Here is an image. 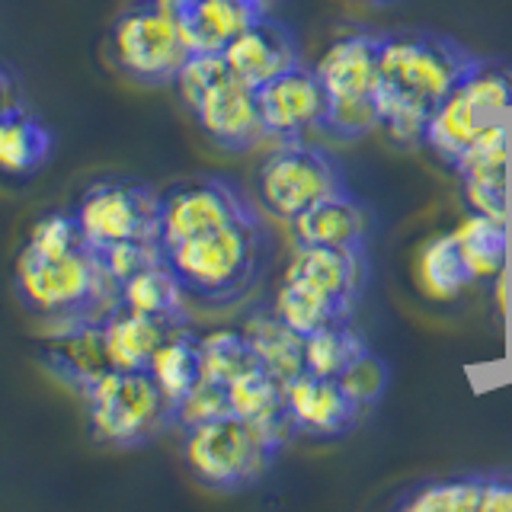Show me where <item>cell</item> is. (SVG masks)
Returning <instances> with one entry per match:
<instances>
[{"label": "cell", "instance_id": "6da1fadb", "mask_svg": "<svg viewBox=\"0 0 512 512\" xmlns=\"http://www.w3.org/2000/svg\"><path fill=\"white\" fill-rule=\"evenodd\" d=\"M477 55L458 39L423 26L381 32L378 87L381 132L394 148H423L429 112L458 84Z\"/></svg>", "mask_w": 512, "mask_h": 512}, {"label": "cell", "instance_id": "7a4b0ae2", "mask_svg": "<svg viewBox=\"0 0 512 512\" xmlns=\"http://www.w3.org/2000/svg\"><path fill=\"white\" fill-rule=\"evenodd\" d=\"M269 237L260 215L224 224L173 247H160V260L183 285L186 298L205 304H234L260 279Z\"/></svg>", "mask_w": 512, "mask_h": 512}, {"label": "cell", "instance_id": "3957f363", "mask_svg": "<svg viewBox=\"0 0 512 512\" xmlns=\"http://www.w3.org/2000/svg\"><path fill=\"white\" fill-rule=\"evenodd\" d=\"M13 292L45 324L103 317L119 304V285L106 276L90 244L52 256L20 250L13 266Z\"/></svg>", "mask_w": 512, "mask_h": 512}, {"label": "cell", "instance_id": "277c9868", "mask_svg": "<svg viewBox=\"0 0 512 512\" xmlns=\"http://www.w3.org/2000/svg\"><path fill=\"white\" fill-rule=\"evenodd\" d=\"M80 400L87 436L103 448H141L173 429V404L148 368H109Z\"/></svg>", "mask_w": 512, "mask_h": 512}, {"label": "cell", "instance_id": "5b68a950", "mask_svg": "<svg viewBox=\"0 0 512 512\" xmlns=\"http://www.w3.org/2000/svg\"><path fill=\"white\" fill-rule=\"evenodd\" d=\"M512 116V68L496 58H474L458 84L429 112L423 148L445 167H455L468 144L487 125Z\"/></svg>", "mask_w": 512, "mask_h": 512}, {"label": "cell", "instance_id": "8992f818", "mask_svg": "<svg viewBox=\"0 0 512 512\" xmlns=\"http://www.w3.org/2000/svg\"><path fill=\"white\" fill-rule=\"evenodd\" d=\"M276 455L279 448L237 413L180 429V458L189 477L205 490H247L272 468Z\"/></svg>", "mask_w": 512, "mask_h": 512}, {"label": "cell", "instance_id": "52a82bcc", "mask_svg": "<svg viewBox=\"0 0 512 512\" xmlns=\"http://www.w3.org/2000/svg\"><path fill=\"white\" fill-rule=\"evenodd\" d=\"M106 58L141 87H173L189 58V45L160 0H132L106 29Z\"/></svg>", "mask_w": 512, "mask_h": 512}, {"label": "cell", "instance_id": "ba28073f", "mask_svg": "<svg viewBox=\"0 0 512 512\" xmlns=\"http://www.w3.org/2000/svg\"><path fill=\"white\" fill-rule=\"evenodd\" d=\"M346 189L340 164L327 151L304 141H282L256 170V196H260L263 212L285 224L320 199Z\"/></svg>", "mask_w": 512, "mask_h": 512}, {"label": "cell", "instance_id": "9c48e42d", "mask_svg": "<svg viewBox=\"0 0 512 512\" xmlns=\"http://www.w3.org/2000/svg\"><path fill=\"white\" fill-rule=\"evenodd\" d=\"M71 212L93 250L125 240H157L160 192L132 176H100L84 186Z\"/></svg>", "mask_w": 512, "mask_h": 512}, {"label": "cell", "instance_id": "30bf717a", "mask_svg": "<svg viewBox=\"0 0 512 512\" xmlns=\"http://www.w3.org/2000/svg\"><path fill=\"white\" fill-rule=\"evenodd\" d=\"M253 212L256 208L244 199V192L221 176H196V180L173 183L160 192L157 244H183L199 234L218 231L224 224L250 218Z\"/></svg>", "mask_w": 512, "mask_h": 512}, {"label": "cell", "instance_id": "8fae6325", "mask_svg": "<svg viewBox=\"0 0 512 512\" xmlns=\"http://www.w3.org/2000/svg\"><path fill=\"white\" fill-rule=\"evenodd\" d=\"M509 119H500L480 132L452 167L461 183V199L471 212L509 221Z\"/></svg>", "mask_w": 512, "mask_h": 512}, {"label": "cell", "instance_id": "7c38bea8", "mask_svg": "<svg viewBox=\"0 0 512 512\" xmlns=\"http://www.w3.org/2000/svg\"><path fill=\"white\" fill-rule=\"evenodd\" d=\"M36 359L58 384L80 397L96 378L112 368L103 336V317L52 324V330L36 340Z\"/></svg>", "mask_w": 512, "mask_h": 512}, {"label": "cell", "instance_id": "4fadbf2b", "mask_svg": "<svg viewBox=\"0 0 512 512\" xmlns=\"http://www.w3.org/2000/svg\"><path fill=\"white\" fill-rule=\"evenodd\" d=\"M256 100H260L266 138H276L279 144L301 141L311 128H320L327 112V90L304 61L263 84L256 90Z\"/></svg>", "mask_w": 512, "mask_h": 512}, {"label": "cell", "instance_id": "5bb4252c", "mask_svg": "<svg viewBox=\"0 0 512 512\" xmlns=\"http://www.w3.org/2000/svg\"><path fill=\"white\" fill-rule=\"evenodd\" d=\"M192 119L202 128V135L221 151H250L266 138V125L260 116L256 87L244 84L240 77L228 74L208 90L192 109Z\"/></svg>", "mask_w": 512, "mask_h": 512}, {"label": "cell", "instance_id": "9a60e30c", "mask_svg": "<svg viewBox=\"0 0 512 512\" xmlns=\"http://www.w3.org/2000/svg\"><path fill=\"white\" fill-rule=\"evenodd\" d=\"M221 55L234 77L260 90L272 77L301 64V45L292 26H285L272 13H266L256 23H250L237 39H231Z\"/></svg>", "mask_w": 512, "mask_h": 512}, {"label": "cell", "instance_id": "2e32d148", "mask_svg": "<svg viewBox=\"0 0 512 512\" xmlns=\"http://www.w3.org/2000/svg\"><path fill=\"white\" fill-rule=\"evenodd\" d=\"M285 400L298 436L311 439H343L362 420V407H356L336 378H320L301 372L285 384Z\"/></svg>", "mask_w": 512, "mask_h": 512}, {"label": "cell", "instance_id": "e0dca14e", "mask_svg": "<svg viewBox=\"0 0 512 512\" xmlns=\"http://www.w3.org/2000/svg\"><path fill=\"white\" fill-rule=\"evenodd\" d=\"M378 42L381 32L375 29H346L320 52V58L314 61V74L320 77L330 100L375 96Z\"/></svg>", "mask_w": 512, "mask_h": 512}, {"label": "cell", "instance_id": "ac0fdd59", "mask_svg": "<svg viewBox=\"0 0 512 512\" xmlns=\"http://www.w3.org/2000/svg\"><path fill=\"white\" fill-rule=\"evenodd\" d=\"M285 279L308 282L346 304L349 311H356V301L365 285V250L295 244L292 260L285 266Z\"/></svg>", "mask_w": 512, "mask_h": 512}, {"label": "cell", "instance_id": "d6986e66", "mask_svg": "<svg viewBox=\"0 0 512 512\" xmlns=\"http://www.w3.org/2000/svg\"><path fill=\"white\" fill-rule=\"evenodd\" d=\"M228 400H231V413L244 416L247 423H253L272 445L279 448V452L288 439L298 436V429L292 423V413H288L285 381L269 375L263 365L250 368L247 375L231 381Z\"/></svg>", "mask_w": 512, "mask_h": 512}, {"label": "cell", "instance_id": "ffe728a7", "mask_svg": "<svg viewBox=\"0 0 512 512\" xmlns=\"http://www.w3.org/2000/svg\"><path fill=\"white\" fill-rule=\"evenodd\" d=\"M292 224L295 244H320V247H352L365 250L368 240V218L362 202L352 192H336V196L320 199L308 212H301Z\"/></svg>", "mask_w": 512, "mask_h": 512}, {"label": "cell", "instance_id": "44dd1931", "mask_svg": "<svg viewBox=\"0 0 512 512\" xmlns=\"http://www.w3.org/2000/svg\"><path fill=\"white\" fill-rule=\"evenodd\" d=\"M180 324H167L148 314H138L125 304H116L103 314V336L112 368H148L160 343L167 340V333Z\"/></svg>", "mask_w": 512, "mask_h": 512}, {"label": "cell", "instance_id": "7402d4cb", "mask_svg": "<svg viewBox=\"0 0 512 512\" xmlns=\"http://www.w3.org/2000/svg\"><path fill=\"white\" fill-rule=\"evenodd\" d=\"M260 10H253L240 0H196L176 26H180L189 52H224L231 39H237L250 23H256Z\"/></svg>", "mask_w": 512, "mask_h": 512}, {"label": "cell", "instance_id": "603a6c76", "mask_svg": "<svg viewBox=\"0 0 512 512\" xmlns=\"http://www.w3.org/2000/svg\"><path fill=\"white\" fill-rule=\"evenodd\" d=\"M55 151V135L29 106L0 116V173L4 176H32L39 173Z\"/></svg>", "mask_w": 512, "mask_h": 512}, {"label": "cell", "instance_id": "cb8c5ba5", "mask_svg": "<svg viewBox=\"0 0 512 512\" xmlns=\"http://www.w3.org/2000/svg\"><path fill=\"white\" fill-rule=\"evenodd\" d=\"M455 237H458L461 260H464V269H468L471 282H496L506 272L509 221L471 212L455 228Z\"/></svg>", "mask_w": 512, "mask_h": 512}, {"label": "cell", "instance_id": "d4e9b609", "mask_svg": "<svg viewBox=\"0 0 512 512\" xmlns=\"http://www.w3.org/2000/svg\"><path fill=\"white\" fill-rule=\"evenodd\" d=\"M272 314L279 320H285L288 327L298 330L301 336L317 333L330 324H346L352 320V314L346 304H340L336 298H330L327 292L308 285V282H298V279H285L276 288V298H272Z\"/></svg>", "mask_w": 512, "mask_h": 512}, {"label": "cell", "instance_id": "484cf974", "mask_svg": "<svg viewBox=\"0 0 512 512\" xmlns=\"http://www.w3.org/2000/svg\"><path fill=\"white\" fill-rule=\"evenodd\" d=\"M244 336L269 375L288 384L304 372V336L272 311L253 314L244 324Z\"/></svg>", "mask_w": 512, "mask_h": 512}, {"label": "cell", "instance_id": "4316f807", "mask_svg": "<svg viewBox=\"0 0 512 512\" xmlns=\"http://www.w3.org/2000/svg\"><path fill=\"white\" fill-rule=\"evenodd\" d=\"M186 301L189 298L183 292V285L176 282L164 260L135 272L132 279H125L119 285V304L138 314L167 320V324H186Z\"/></svg>", "mask_w": 512, "mask_h": 512}, {"label": "cell", "instance_id": "83f0119b", "mask_svg": "<svg viewBox=\"0 0 512 512\" xmlns=\"http://www.w3.org/2000/svg\"><path fill=\"white\" fill-rule=\"evenodd\" d=\"M487 471H461L448 477L420 480L394 500L400 512H480Z\"/></svg>", "mask_w": 512, "mask_h": 512}, {"label": "cell", "instance_id": "f1b7e54d", "mask_svg": "<svg viewBox=\"0 0 512 512\" xmlns=\"http://www.w3.org/2000/svg\"><path fill=\"white\" fill-rule=\"evenodd\" d=\"M148 372L154 375V381L160 384V391H164L167 400L176 407L192 391V384L202 378L199 336L192 333L186 324L173 327L167 333V340L160 343V349L154 352Z\"/></svg>", "mask_w": 512, "mask_h": 512}, {"label": "cell", "instance_id": "f546056e", "mask_svg": "<svg viewBox=\"0 0 512 512\" xmlns=\"http://www.w3.org/2000/svg\"><path fill=\"white\" fill-rule=\"evenodd\" d=\"M416 272H420L423 292L429 298H436V301L455 298L464 285H471V276H468V269H464L455 231L452 234H439V237L429 240V244L423 247V253H420Z\"/></svg>", "mask_w": 512, "mask_h": 512}, {"label": "cell", "instance_id": "4dcf8cb0", "mask_svg": "<svg viewBox=\"0 0 512 512\" xmlns=\"http://www.w3.org/2000/svg\"><path fill=\"white\" fill-rule=\"evenodd\" d=\"M365 349V340L349 327V320L346 324H330L304 336V372L320 378H340L343 368L362 356Z\"/></svg>", "mask_w": 512, "mask_h": 512}, {"label": "cell", "instance_id": "1f68e13d", "mask_svg": "<svg viewBox=\"0 0 512 512\" xmlns=\"http://www.w3.org/2000/svg\"><path fill=\"white\" fill-rule=\"evenodd\" d=\"M199 349H202V378L218 381L224 388L260 365L244 330H212L199 336Z\"/></svg>", "mask_w": 512, "mask_h": 512}, {"label": "cell", "instance_id": "d6a6232c", "mask_svg": "<svg viewBox=\"0 0 512 512\" xmlns=\"http://www.w3.org/2000/svg\"><path fill=\"white\" fill-rule=\"evenodd\" d=\"M381 125V112L375 96H349V100H330L327 96V112L320 122V132L330 135L333 141H359L372 135Z\"/></svg>", "mask_w": 512, "mask_h": 512}, {"label": "cell", "instance_id": "836d02e7", "mask_svg": "<svg viewBox=\"0 0 512 512\" xmlns=\"http://www.w3.org/2000/svg\"><path fill=\"white\" fill-rule=\"evenodd\" d=\"M228 74H231V68H228V61H224L221 52H189L186 64L173 80V90H176V96H180L183 109L192 112L202 96L215 84H221Z\"/></svg>", "mask_w": 512, "mask_h": 512}, {"label": "cell", "instance_id": "e575fe53", "mask_svg": "<svg viewBox=\"0 0 512 512\" xmlns=\"http://www.w3.org/2000/svg\"><path fill=\"white\" fill-rule=\"evenodd\" d=\"M77 247H87V240H84V231H80L71 208H64V212H48L39 221H32V228L23 240V250L45 253V256L68 253Z\"/></svg>", "mask_w": 512, "mask_h": 512}, {"label": "cell", "instance_id": "d590c367", "mask_svg": "<svg viewBox=\"0 0 512 512\" xmlns=\"http://www.w3.org/2000/svg\"><path fill=\"white\" fill-rule=\"evenodd\" d=\"M336 381L343 384V391L349 394L352 404L368 410L378 404L384 388H388V365H384V359L375 356L372 349H365L362 356H356L343 368V375Z\"/></svg>", "mask_w": 512, "mask_h": 512}, {"label": "cell", "instance_id": "8d00e7d4", "mask_svg": "<svg viewBox=\"0 0 512 512\" xmlns=\"http://www.w3.org/2000/svg\"><path fill=\"white\" fill-rule=\"evenodd\" d=\"M231 413V400H228V388L218 381L199 378L192 384V391L173 407V429H186L205 420H215V416Z\"/></svg>", "mask_w": 512, "mask_h": 512}, {"label": "cell", "instance_id": "74e56055", "mask_svg": "<svg viewBox=\"0 0 512 512\" xmlns=\"http://www.w3.org/2000/svg\"><path fill=\"white\" fill-rule=\"evenodd\" d=\"M93 253L100 256L106 276L116 285H122L125 279H132L135 272L160 263V244H157V240H125V244L96 247Z\"/></svg>", "mask_w": 512, "mask_h": 512}, {"label": "cell", "instance_id": "f35d334b", "mask_svg": "<svg viewBox=\"0 0 512 512\" xmlns=\"http://www.w3.org/2000/svg\"><path fill=\"white\" fill-rule=\"evenodd\" d=\"M480 512H512V471H487Z\"/></svg>", "mask_w": 512, "mask_h": 512}, {"label": "cell", "instance_id": "ab89813d", "mask_svg": "<svg viewBox=\"0 0 512 512\" xmlns=\"http://www.w3.org/2000/svg\"><path fill=\"white\" fill-rule=\"evenodd\" d=\"M23 106H26V93H23L20 77L0 61V116H7V112H16Z\"/></svg>", "mask_w": 512, "mask_h": 512}, {"label": "cell", "instance_id": "60d3db41", "mask_svg": "<svg viewBox=\"0 0 512 512\" xmlns=\"http://www.w3.org/2000/svg\"><path fill=\"white\" fill-rule=\"evenodd\" d=\"M192 4H196V0H160V7H164V10L173 16V20H180V16H183Z\"/></svg>", "mask_w": 512, "mask_h": 512}, {"label": "cell", "instance_id": "b9f144b4", "mask_svg": "<svg viewBox=\"0 0 512 512\" xmlns=\"http://www.w3.org/2000/svg\"><path fill=\"white\" fill-rule=\"evenodd\" d=\"M240 4H247V7L260 10V13H272V0H240Z\"/></svg>", "mask_w": 512, "mask_h": 512}, {"label": "cell", "instance_id": "7bdbcfd3", "mask_svg": "<svg viewBox=\"0 0 512 512\" xmlns=\"http://www.w3.org/2000/svg\"><path fill=\"white\" fill-rule=\"evenodd\" d=\"M359 4H372V7H388V4H397V0H359Z\"/></svg>", "mask_w": 512, "mask_h": 512}]
</instances>
